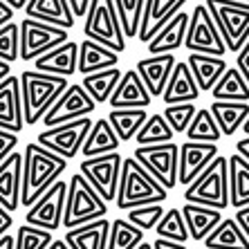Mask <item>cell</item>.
Returning <instances> with one entry per match:
<instances>
[{"instance_id":"f907efd6","label":"cell","mask_w":249,"mask_h":249,"mask_svg":"<svg viewBox=\"0 0 249 249\" xmlns=\"http://www.w3.org/2000/svg\"><path fill=\"white\" fill-rule=\"evenodd\" d=\"M14 9L9 5H7L5 0H0V27H2V25H7V23H12L14 20Z\"/></svg>"},{"instance_id":"7dc6e473","label":"cell","mask_w":249,"mask_h":249,"mask_svg":"<svg viewBox=\"0 0 249 249\" xmlns=\"http://www.w3.org/2000/svg\"><path fill=\"white\" fill-rule=\"evenodd\" d=\"M233 220L238 222V227L243 229V233L247 236V240H249V204H247V207H243V209H236Z\"/></svg>"},{"instance_id":"e575fe53","label":"cell","mask_w":249,"mask_h":249,"mask_svg":"<svg viewBox=\"0 0 249 249\" xmlns=\"http://www.w3.org/2000/svg\"><path fill=\"white\" fill-rule=\"evenodd\" d=\"M122 70L119 68H108V70H101V72H94V74H88L83 76V83L81 86L86 88V92L92 97L94 104H108L110 94L115 92L117 83L122 79Z\"/></svg>"},{"instance_id":"816d5d0a","label":"cell","mask_w":249,"mask_h":249,"mask_svg":"<svg viewBox=\"0 0 249 249\" xmlns=\"http://www.w3.org/2000/svg\"><path fill=\"white\" fill-rule=\"evenodd\" d=\"M153 249H189L182 243H173V240H164V238H157L153 243Z\"/></svg>"},{"instance_id":"11a10c76","label":"cell","mask_w":249,"mask_h":249,"mask_svg":"<svg viewBox=\"0 0 249 249\" xmlns=\"http://www.w3.org/2000/svg\"><path fill=\"white\" fill-rule=\"evenodd\" d=\"M9 74H12V65L5 63V61H0V81H5Z\"/></svg>"},{"instance_id":"6f0895ef","label":"cell","mask_w":249,"mask_h":249,"mask_svg":"<svg viewBox=\"0 0 249 249\" xmlns=\"http://www.w3.org/2000/svg\"><path fill=\"white\" fill-rule=\"evenodd\" d=\"M47 249H70L68 245H65V240H54L52 245H50V247Z\"/></svg>"},{"instance_id":"8992f818","label":"cell","mask_w":249,"mask_h":249,"mask_svg":"<svg viewBox=\"0 0 249 249\" xmlns=\"http://www.w3.org/2000/svg\"><path fill=\"white\" fill-rule=\"evenodd\" d=\"M225 41L227 52H238L249 38V2L240 0H207L204 2Z\"/></svg>"},{"instance_id":"f1b7e54d","label":"cell","mask_w":249,"mask_h":249,"mask_svg":"<svg viewBox=\"0 0 249 249\" xmlns=\"http://www.w3.org/2000/svg\"><path fill=\"white\" fill-rule=\"evenodd\" d=\"M229 160V207L243 209L249 204V160L233 153Z\"/></svg>"},{"instance_id":"cb8c5ba5","label":"cell","mask_w":249,"mask_h":249,"mask_svg":"<svg viewBox=\"0 0 249 249\" xmlns=\"http://www.w3.org/2000/svg\"><path fill=\"white\" fill-rule=\"evenodd\" d=\"M186 27H189V14L178 12L151 41L146 43V50L151 52V56H155V54H173L175 50H180L184 45Z\"/></svg>"},{"instance_id":"d4e9b609","label":"cell","mask_w":249,"mask_h":249,"mask_svg":"<svg viewBox=\"0 0 249 249\" xmlns=\"http://www.w3.org/2000/svg\"><path fill=\"white\" fill-rule=\"evenodd\" d=\"M180 211H182V218H184V222H186L189 238L196 240V243H202L204 238L218 227V222L222 220V211L211 209V207L191 204V202H184V207H182Z\"/></svg>"},{"instance_id":"f6af8a7d","label":"cell","mask_w":249,"mask_h":249,"mask_svg":"<svg viewBox=\"0 0 249 249\" xmlns=\"http://www.w3.org/2000/svg\"><path fill=\"white\" fill-rule=\"evenodd\" d=\"M16 146H18V135L0 128V162H2L7 155H12V153L16 151Z\"/></svg>"},{"instance_id":"277c9868","label":"cell","mask_w":249,"mask_h":249,"mask_svg":"<svg viewBox=\"0 0 249 249\" xmlns=\"http://www.w3.org/2000/svg\"><path fill=\"white\" fill-rule=\"evenodd\" d=\"M184 200L218 211L229 209V160L218 155L213 162L186 186Z\"/></svg>"},{"instance_id":"603a6c76","label":"cell","mask_w":249,"mask_h":249,"mask_svg":"<svg viewBox=\"0 0 249 249\" xmlns=\"http://www.w3.org/2000/svg\"><path fill=\"white\" fill-rule=\"evenodd\" d=\"M197 97H200V88H197L196 79H193L191 70L184 61H178L171 72V79H168L166 88L162 92V99L166 106L173 104H196Z\"/></svg>"},{"instance_id":"e0dca14e","label":"cell","mask_w":249,"mask_h":249,"mask_svg":"<svg viewBox=\"0 0 249 249\" xmlns=\"http://www.w3.org/2000/svg\"><path fill=\"white\" fill-rule=\"evenodd\" d=\"M0 128L16 135L25 128L20 81L16 74H9L5 81H0Z\"/></svg>"},{"instance_id":"74e56055","label":"cell","mask_w":249,"mask_h":249,"mask_svg":"<svg viewBox=\"0 0 249 249\" xmlns=\"http://www.w3.org/2000/svg\"><path fill=\"white\" fill-rule=\"evenodd\" d=\"M186 137H189V142H209V144H218L220 142L222 133L209 108H200L196 112L193 122L186 128Z\"/></svg>"},{"instance_id":"52a82bcc","label":"cell","mask_w":249,"mask_h":249,"mask_svg":"<svg viewBox=\"0 0 249 249\" xmlns=\"http://www.w3.org/2000/svg\"><path fill=\"white\" fill-rule=\"evenodd\" d=\"M86 38L101 45L110 47L112 52H124L126 36L122 29V20L117 14L115 0H90L86 12V25H83Z\"/></svg>"},{"instance_id":"f546056e","label":"cell","mask_w":249,"mask_h":249,"mask_svg":"<svg viewBox=\"0 0 249 249\" xmlns=\"http://www.w3.org/2000/svg\"><path fill=\"white\" fill-rule=\"evenodd\" d=\"M119 137L117 133L112 130L110 122L108 119H97L90 128V133H88L86 142L81 146V153L83 157H99V155H108V153H117L119 148Z\"/></svg>"},{"instance_id":"f35d334b","label":"cell","mask_w":249,"mask_h":249,"mask_svg":"<svg viewBox=\"0 0 249 249\" xmlns=\"http://www.w3.org/2000/svg\"><path fill=\"white\" fill-rule=\"evenodd\" d=\"M157 238H164V240H173V243H182L186 245L191 238H189V231H186V222L182 218L180 209H168L166 213L162 215V220L157 222L155 227Z\"/></svg>"},{"instance_id":"44dd1931","label":"cell","mask_w":249,"mask_h":249,"mask_svg":"<svg viewBox=\"0 0 249 249\" xmlns=\"http://www.w3.org/2000/svg\"><path fill=\"white\" fill-rule=\"evenodd\" d=\"M186 0H146L144 16L139 25L137 38L142 43H148L153 36L164 27L178 12H182V5Z\"/></svg>"},{"instance_id":"681fc988","label":"cell","mask_w":249,"mask_h":249,"mask_svg":"<svg viewBox=\"0 0 249 249\" xmlns=\"http://www.w3.org/2000/svg\"><path fill=\"white\" fill-rule=\"evenodd\" d=\"M70 2V9H72V14L76 16H86L88 7H90V0H68Z\"/></svg>"},{"instance_id":"7a4b0ae2","label":"cell","mask_w":249,"mask_h":249,"mask_svg":"<svg viewBox=\"0 0 249 249\" xmlns=\"http://www.w3.org/2000/svg\"><path fill=\"white\" fill-rule=\"evenodd\" d=\"M18 81H20V104H23L25 126L41 124L50 106L70 86V81L63 76L45 74V72H36V70H23Z\"/></svg>"},{"instance_id":"d6a6232c","label":"cell","mask_w":249,"mask_h":249,"mask_svg":"<svg viewBox=\"0 0 249 249\" xmlns=\"http://www.w3.org/2000/svg\"><path fill=\"white\" fill-rule=\"evenodd\" d=\"M106 119L110 122L119 142H130L137 137L139 128L144 126L148 115H146V108H112Z\"/></svg>"},{"instance_id":"6da1fadb","label":"cell","mask_w":249,"mask_h":249,"mask_svg":"<svg viewBox=\"0 0 249 249\" xmlns=\"http://www.w3.org/2000/svg\"><path fill=\"white\" fill-rule=\"evenodd\" d=\"M68 171V160L54 155L36 142H29L23 151V182H20V204H32Z\"/></svg>"},{"instance_id":"8d00e7d4","label":"cell","mask_w":249,"mask_h":249,"mask_svg":"<svg viewBox=\"0 0 249 249\" xmlns=\"http://www.w3.org/2000/svg\"><path fill=\"white\" fill-rule=\"evenodd\" d=\"M175 133L173 128L166 124L162 112H155L144 122V126L139 128L137 137V146H151V144H166V142H173Z\"/></svg>"},{"instance_id":"836d02e7","label":"cell","mask_w":249,"mask_h":249,"mask_svg":"<svg viewBox=\"0 0 249 249\" xmlns=\"http://www.w3.org/2000/svg\"><path fill=\"white\" fill-rule=\"evenodd\" d=\"M213 101H245L249 104V83L236 68H227L225 74L218 79V83L211 90Z\"/></svg>"},{"instance_id":"680465c9","label":"cell","mask_w":249,"mask_h":249,"mask_svg":"<svg viewBox=\"0 0 249 249\" xmlns=\"http://www.w3.org/2000/svg\"><path fill=\"white\" fill-rule=\"evenodd\" d=\"M240 128H243V133L249 137V117H247V119H245V124H243V126H240Z\"/></svg>"},{"instance_id":"d590c367","label":"cell","mask_w":249,"mask_h":249,"mask_svg":"<svg viewBox=\"0 0 249 249\" xmlns=\"http://www.w3.org/2000/svg\"><path fill=\"white\" fill-rule=\"evenodd\" d=\"M142 243H144V231L130 225L126 218H117L110 222L108 247L106 249H137Z\"/></svg>"},{"instance_id":"d6986e66","label":"cell","mask_w":249,"mask_h":249,"mask_svg":"<svg viewBox=\"0 0 249 249\" xmlns=\"http://www.w3.org/2000/svg\"><path fill=\"white\" fill-rule=\"evenodd\" d=\"M153 101L151 92L146 90L142 76L137 74V70H126L117 83L115 92L108 99V106L112 108H148Z\"/></svg>"},{"instance_id":"2e32d148","label":"cell","mask_w":249,"mask_h":249,"mask_svg":"<svg viewBox=\"0 0 249 249\" xmlns=\"http://www.w3.org/2000/svg\"><path fill=\"white\" fill-rule=\"evenodd\" d=\"M20 182H23V153L14 151L0 162V207L14 213L20 204Z\"/></svg>"},{"instance_id":"ffe728a7","label":"cell","mask_w":249,"mask_h":249,"mask_svg":"<svg viewBox=\"0 0 249 249\" xmlns=\"http://www.w3.org/2000/svg\"><path fill=\"white\" fill-rule=\"evenodd\" d=\"M79 65V43L74 41H65L58 47L45 52L43 56H38L34 61V70L36 72H45V74H54V76H70L76 72Z\"/></svg>"},{"instance_id":"7402d4cb","label":"cell","mask_w":249,"mask_h":249,"mask_svg":"<svg viewBox=\"0 0 249 249\" xmlns=\"http://www.w3.org/2000/svg\"><path fill=\"white\" fill-rule=\"evenodd\" d=\"M23 12L27 18L68 29V32L74 27V20H76L72 9H70L68 0H27Z\"/></svg>"},{"instance_id":"9a60e30c","label":"cell","mask_w":249,"mask_h":249,"mask_svg":"<svg viewBox=\"0 0 249 249\" xmlns=\"http://www.w3.org/2000/svg\"><path fill=\"white\" fill-rule=\"evenodd\" d=\"M218 157V144L209 142H182L180 164H178V182L189 186L209 164Z\"/></svg>"},{"instance_id":"484cf974","label":"cell","mask_w":249,"mask_h":249,"mask_svg":"<svg viewBox=\"0 0 249 249\" xmlns=\"http://www.w3.org/2000/svg\"><path fill=\"white\" fill-rule=\"evenodd\" d=\"M108 233H110V222L108 218H101V220L68 229L63 240L70 249H106Z\"/></svg>"},{"instance_id":"ab89813d","label":"cell","mask_w":249,"mask_h":249,"mask_svg":"<svg viewBox=\"0 0 249 249\" xmlns=\"http://www.w3.org/2000/svg\"><path fill=\"white\" fill-rule=\"evenodd\" d=\"M144 5H146V0H115L117 14H119V20H122V29L126 38H137L142 16H144Z\"/></svg>"},{"instance_id":"c3c4849f","label":"cell","mask_w":249,"mask_h":249,"mask_svg":"<svg viewBox=\"0 0 249 249\" xmlns=\"http://www.w3.org/2000/svg\"><path fill=\"white\" fill-rule=\"evenodd\" d=\"M12 227H14V215L9 213L7 209H2V207H0V238L5 236V233L9 231Z\"/></svg>"},{"instance_id":"f5cc1de1","label":"cell","mask_w":249,"mask_h":249,"mask_svg":"<svg viewBox=\"0 0 249 249\" xmlns=\"http://www.w3.org/2000/svg\"><path fill=\"white\" fill-rule=\"evenodd\" d=\"M236 153H240L243 157H247V160H249V137L236 142Z\"/></svg>"},{"instance_id":"1f68e13d","label":"cell","mask_w":249,"mask_h":249,"mask_svg":"<svg viewBox=\"0 0 249 249\" xmlns=\"http://www.w3.org/2000/svg\"><path fill=\"white\" fill-rule=\"evenodd\" d=\"M202 243L207 249H249L247 236L233 218H222Z\"/></svg>"},{"instance_id":"9f6ffc18","label":"cell","mask_w":249,"mask_h":249,"mask_svg":"<svg viewBox=\"0 0 249 249\" xmlns=\"http://www.w3.org/2000/svg\"><path fill=\"white\" fill-rule=\"evenodd\" d=\"M5 2L12 7L14 12H18V9H25V5H27V0H5Z\"/></svg>"},{"instance_id":"30bf717a","label":"cell","mask_w":249,"mask_h":249,"mask_svg":"<svg viewBox=\"0 0 249 249\" xmlns=\"http://www.w3.org/2000/svg\"><path fill=\"white\" fill-rule=\"evenodd\" d=\"M184 47L189 52L211 54V56H225L227 54L225 41H222V36L218 32V27H215L207 5H196V9L189 14Z\"/></svg>"},{"instance_id":"db71d44e","label":"cell","mask_w":249,"mask_h":249,"mask_svg":"<svg viewBox=\"0 0 249 249\" xmlns=\"http://www.w3.org/2000/svg\"><path fill=\"white\" fill-rule=\"evenodd\" d=\"M0 249H14V236L12 233H5L0 238Z\"/></svg>"},{"instance_id":"7bdbcfd3","label":"cell","mask_w":249,"mask_h":249,"mask_svg":"<svg viewBox=\"0 0 249 249\" xmlns=\"http://www.w3.org/2000/svg\"><path fill=\"white\" fill-rule=\"evenodd\" d=\"M20 56V29L18 23H7L0 27V61L12 65Z\"/></svg>"},{"instance_id":"bcb514c9","label":"cell","mask_w":249,"mask_h":249,"mask_svg":"<svg viewBox=\"0 0 249 249\" xmlns=\"http://www.w3.org/2000/svg\"><path fill=\"white\" fill-rule=\"evenodd\" d=\"M236 70L243 74V79L249 83V38L236 54Z\"/></svg>"},{"instance_id":"4316f807","label":"cell","mask_w":249,"mask_h":249,"mask_svg":"<svg viewBox=\"0 0 249 249\" xmlns=\"http://www.w3.org/2000/svg\"><path fill=\"white\" fill-rule=\"evenodd\" d=\"M117 63H119V54L112 52L110 47L94 43L90 38L79 43V65H76V72H81L83 76L94 74V72H101V70H108V68H117Z\"/></svg>"},{"instance_id":"83f0119b","label":"cell","mask_w":249,"mask_h":249,"mask_svg":"<svg viewBox=\"0 0 249 249\" xmlns=\"http://www.w3.org/2000/svg\"><path fill=\"white\" fill-rule=\"evenodd\" d=\"M186 65L191 70L200 92H211L213 86L218 83V79L225 74L227 70V63L222 56H211V54H197V52L189 54Z\"/></svg>"},{"instance_id":"94428289","label":"cell","mask_w":249,"mask_h":249,"mask_svg":"<svg viewBox=\"0 0 249 249\" xmlns=\"http://www.w3.org/2000/svg\"><path fill=\"white\" fill-rule=\"evenodd\" d=\"M240 2H249V0H240Z\"/></svg>"},{"instance_id":"4fadbf2b","label":"cell","mask_w":249,"mask_h":249,"mask_svg":"<svg viewBox=\"0 0 249 249\" xmlns=\"http://www.w3.org/2000/svg\"><path fill=\"white\" fill-rule=\"evenodd\" d=\"M124 157L119 153H108L99 157H86L81 162V175L90 182L94 191L104 197L106 202H112L117 197L119 175H122Z\"/></svg>"},{"instance_id":"9c48e42d","label":"cell","mask_w":249,"mask_h":249,"mask_svg":"<svg viewBox=\"0 0 249 249\" xmlns=\"http://www.w3.org/2000/svg\"><path fill=\"white\" fill-rule=\"evenodd\" d=\"M92 124L94 122L90 117H81V119L61 124V126L45 128L43 133H38L36 144H41L43 148L52 151L54 155L63 157V160H74L81 153V146L86 142Z\"/></svg>"},{"instance_id":"3957f363","label":"cell","mask_w":249,"mask_h":249,"mask_svg":"<svg viewBox=\"0 0 249 249\" xmlns=\"http://www.w3.org/2000/svg\"><path fill=\"white\" fill-rule=\"evenodd\" d=\"M168 191L146 171L135 157H126L122 164L119 186L115 202L122 211L144 207V204H164Z\"/></svg>"},{"instance_id":"91938a15","label":"cell","mask_w":249,"mask_h":249,"mask_svg":"<svg viewBox=\"0 0 249 249\" xmlns=\"http://www.w3.org/2000/svg\"><path fill=\"white\" fill-rule=\"evenodd\" d=\"M137 249H153V245H151V243H146V240H144V243L139 245V247H137Z\"/></svg>"},{"instance_id":"7c38bea8","label":"cell","mask_w":249,"mask_h":249,"mask_svg":"<svg viewBox=\"0 0 249 249\" xmlns=\"http://www.w3.org/2000/svg\"><path fill=\"white\" fill-rule=\"evenodd\" d=\"M65 197H68V182L56 180L25 213V225L38 227L45 231H58L63 227V211H65Z\"/></svg>"},{"instance_id":"ac0fdd59","label":"cell","mask_w":249,"mask_h":249,"mask_svg":"<svg viewBox=\"0 0 249 249\" xmlns=\"http://www.w3.org/2000/svg\"><path fill=\"white\" fill-rule=\"evenodd\" d=\"M175 63H178L175 54H155V56H146L142 61H137L135 70L142 76V81H144L146 90L151 92V97H162Z\"/></svg>"},{"instance_id":"b9f144b4","label":"cell","mask_w":249,"mask_h":249,"mask_svg":"<svg viewBox=\"0 0 249 249\" xmlns=\"http://www.w3.org/2000/svg\"><path fill=\"white\" fill-rule=\"evenodd\" d=\"M164 213H166V211H164L162 204H144V207L126 211V220L146 233V231H155L157 222L162 220Z\"/></svg>"},{"instance_id":"4dcf8cb0","label":"cell","mask_w":249,"mask_h":249,"mask_svg":"<svg viewBox=\"0 0 249 249\" xmlns=\"http://www.w3.org/2000/svg\"><path fill=\"white\" fill-rule=\"evenodd\" d=\"M209 110L213 115L220 133L225 137H233V133L249 117V104H245V101H213Z\"/></svg>"},{"instance_id":"ee69618b","label":"cell","mask_w":249,"mask_h":249,"mask_svg":"<svg viewBox=\"0 0 249 249\" xmlns=\"http://www.w3.org/2000/svg\"><path fill=\"white\" fill-rule=\"evenodd\" d=\"M196 112H197V106L193 104H173V106H166L162 115L168 126L173 128V133L180 135V133H186V128L193 122Z\"/></svg>"},{"instance_id":"5b68a950","label":"cell","mask_w":249,"mask_h":249,"mask_svg":"<svg viewBox=\"0 0 249 249\" xmlns=\"http://www.w3.org/2000/svg\"><path fill=\"white\" fill-rule=\"evenodd\" d=\"M108 213V202L94 191L90 182L81 173L72 175L68 182V197H65L63 211V227L74 229V227L88 225V222L101 220Z\"/></svg>"},{"instance_id":"5bb4252c","label":"cell","mask_w":249,"mask_h":249,"mask_svg":"<svg viewBox=\"0 0 249 249\" xmlns=\"http://www.w3.org/2000/svg\"><path fill=\"white\" fill-rule=\"evenodd\" d=\"M94 108H97V104L86 92V88L76 86V83H70L63 92H61V97L50 106V110L45 112L41 124L45 128L61 126V124L81 119V117H90L94 112Z\"/></svg>"},{"instance_id":"ba28073f","label":"cell","mask_w":249,"mask_h":249,"mask_svg":"<svg viewBox=\"0 0 249 249\" xmlns=\"http://www.w3.org/2000/svg\"><path fill=\"white\" fill-rule=\"evenodd\" d=\"M148 173L155 178L160 184L171 191L178 186V164H180V144L166 142V144H151V146H137L133 153Z\"/></svg>"},{"instance_id":"60d3db41","label":"cell","mask_w":249,"mask_h":249,"mask_svg":"<svg viewBox=\"0 0 249 249\" xmlns=\"http://www.w3.org/2000/svg\"><path fill=\"white\" fill-rule=\"evenodd\" d=\"M54 243V233L38 229L32 225L18 227V233L14 236V249H47Z\"/></svg>"},{"instance_id":"8fae6325","label":"cell","mask_w":249,"mask_h":249,"mask_svg":"<svg viewBox=\"0 0 249 249\" xmlns=\"http://www.w3.org/2000/svg\"><path fill=\"white\" fill-rule=\"evenodd\" d=\"M18 29H20V58L27 63L36 61L38 56L58 47L61 43L70 41L68 29L54 27V25L41 23V20H34L27 16L18 23Z\"/></svg>"}]
</instances>
